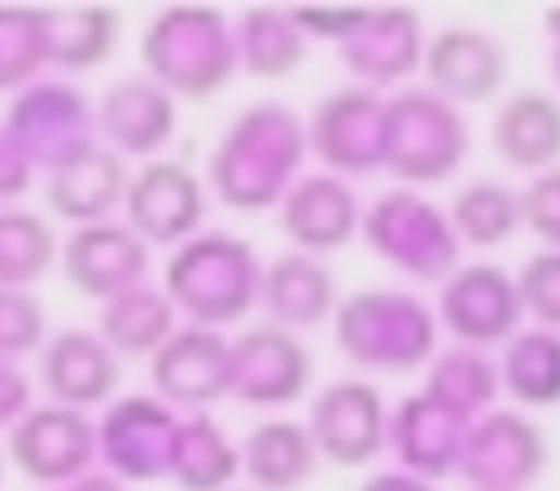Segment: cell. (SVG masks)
Instances as JSON below:
<instances>
[{"label":"cell","mask_w":560,"mask_h":491,"mask_svg":"<svg viewBox=\"0 0 560 491\" xmlns=\"http://www.w3.org/2000/svg\"><path fill=\"white\" fill-rule=\"evenodd\" d=\"M443 329L467 349H492L522 325V290L502 266H457L438 295Z\"/></svg>","instance_id":"2e32d148"},{"label":"cell","mask_w":560,"mask_h":491,"mask_svg":"<svg viewBox=\"0 0 560 491\" xmlns=\"http://www.w3.org/2000/svg\"><path fill=\"white\" fill-rule=\"evenodd\" d=\"M59 260V236L30 207H0V290H30Z\"/></svg>","instance_id":"836d02e7"},{"label":"cell","mask_w":560,"mask_h":491,"mask_svg":"<svg viewBox=\"0 0 560 491\" xmlns=\"http://www.w3.org/2000/svg\"><path fill=\"white\" fill-rule=\"evenodd\" d=\"M118 378H124V359L104 344L98 329H59L39 349V384L59 408L89 413L98 404H114Z\"/></svg>","instance_id":"ac0fdd59"},{"label":"cell","mask_w":560,"mask_h":491,"mask_svg":"<svg viewBox=\"0 0 560 491\" xmlns=\"http://www.w3.org/2000/svg\"><path fill=\"white\" fill-rule=\"evenodd\" d=\"M423 30H418V15L408 10H384V15H359L349 25V35L339 39V55H345L349 74L364 89H388L404 84L418 65H423Z\"/></svg>","instance_id":"603a6c76"},{"label":"cell","mask_w":560,"mask_h":491,"mask_svg":"<svg viewBox=\"0 0 560 491\" xmlns=\"http://www.w3.org/2000/svg\"><path fill=\"white\" fill-rule=\"evenodd\" d=\"M128 177H133L128 157H118L104 143H89L45 173V202L69 226L114 222V207H124L128 197Z\"/></svg>","instance_id":"ffe728a7"},{"label":"cell","mask_w":560,"mask_h":491,"mask_svg":"<svg viewBox=\"0 0 560 491\" xmlns=\"http://www.w3.org/2000/svg\"><path fill=\"white\" fill-rule=\"evenodd\" d=\"M388 408L374 384L364 378H339V384L319 388L310 404V437L319 447V463L335 467H369L388 447Z\"/></svg>","instance_id":"7c38bea8"},{"label":"cell","mask_w":560,"mask_h":491,"mask_svg":"<svg viewBox=\"0 0 560 491\" xmlns=\"http://www.w3.org/2000/svg\"><path fill=\"white\" fill-rule=\"evenodd\" d=\"M502 394V369L487 349H447L428 364V398H438L443 408H453L457 418H482V408Z\"/></svg>","instance_id":"1f68e13d"},{"label":"cell","mask_w":560,"mask_h":491,"mask_svg":"<svg viewBox=\"0 0 560 491\" xmlns=\"http://www.w3.org/2000/svg\"><path fill=\"white\" fill-rule=\"evenodd\" d=\"M522 217L546 242V250H560V167L532 177V187L522 192Z\"/></svg>","instance_id":"f35d334b"},{"label":"cell","mask_w":560,"mask_h":491,"mask_svg":"<svg viewBox=\"0 0 560 491\" xmlns=\"http://www.w3.org/2000/svg\"><path fill=\"white\" fill-rule=\"evenodd\" d=\"M266 266L256 260L252 242L232 232H197L167 260L163 295L173 309L197 329H226L242 325L261 305Z\"/></svg>","instance_id":"7a4b0ae2"},{"label":"cell","mask_w":560,"mask_h":491,"mask_svg":"<svg viewBox=\"0 0 560 491\" xmlns=\"http://www.w3.org/2000/svg\"><path fill=\"white\" fill-rule=\"evenodd\" d=\"M502 388L522 408H556L560 404V335L556 329H522L506 339L502 354Z\"/></svg>","instance_id":"4dcf8cb0"},{"label":"cell","mask_w":560,"mask_h":491,"mask_svg":"<svg viewBox=\"0 0 560 491\" xmlns=\"http://www.w3.org/2000/svg\"><path fill=\"white\" fill-rule=\"evenodd\" d=\"M310 374H315V364H310V349L300 344V335L271 325V319H261V325L242 329L232 339V398L236 404L285 408L310 388Z\"/></svg>","instance_id":"9a60e30c"},{"label":"cell","mask_w":560,"mask_h":491,"mask_svg":"<svg viewBox=\"0 0 560 491\" xmlns=\"http://www.w3.org/2000/svg\"><path fill=\"white\" fill-rule=\"evenodd\" d=\"M369 250L384 256L413 280H447L457 270V232L443 207L423 202L418 192H388L364 212Z\"/></svg>","instance_id":"8992f818"},{"label":"cell","mask_w":560,"mask_h":491,"mask_svg":"<svg viewBox=\"0 0 560 491\" xmlns=\"http://www.w3.org/2000/svg\"><path fill=\"white\" fill-rule=\"evenodd\" d=\"M335 276L319 256H305V250H285L266 266V280H261V309L266 319L280 329H315L319 319L335 315Z\"/></svg>","instance_id":"484cf974"},{"label":"cell","mask_w":560,"mask_h":491,"mask_svg":"<svg viewBox=\"0 0 560 491\" xmlns=\"http://www.w3.org/2000/svg\"><path fill=\"white\" fill-rule=\"evenodd\" d=\"M39 25H45L49 69L84 74V69L104 65L114 55V35H118L114 10H39Z\"/></svg>","instance_id":"f546056e"},{"label":"cell","mask_w":560,"mask_h":491,"mask_svg":"<svg viewBox=\"0 0 560 491\" xmlns=\"http://www.w3.org/2000/svg\"><path fill=\"white\" fill-rule=\"evenodd\" d=\"M492 148L506 167L551 173L560 167V104L546 89H516L492 118Z\"/></svg>","instance_id":"d4e9b609"},{"label":"cell","mask_w":560,"mask_h":491,"mask_svg":"<svg viewBox=\"0 0 560 491\" xmlns=\"http://www.w3.org/2000/svg\"><path fill=\"white\" fill-rule=\"evenodd\" d=\"M5 453L30 482L69 487L94 472L98 463V428L89 413L59 404H35L5 437Z\"/></svg>","instance_id":"ba28073f"},{"label":"cell","mask_w":560,"mask_h":491,"mask_svg":"<svg viewBox=\"0 0 560 491\" xmlns=\"http://www.w3.org/2000/svg\"><path fill=\"white\" fill-rule=\"evenodd\" d=\"M59 266H65V280L79 295L108 305V300L148 285V242L128 222L74 226L59 246Z\"/></svg>","instance_id":"e0dca14e"},{"label":"cell","mask_w":560,"mask_h":491,"mask_svg":"<svg viewBox=\"0 0 560 491\" xmlns=\"http://www.w3.org/2000/svg\"><path fill=\"white\" fill-rule=\"evenodd\" d=\"M49 69L45 25L35 10H0V94H20Z\"/></svg>","instance_id":"d590c367"},{"label":"cell","mask_w":560,"mask_h":491,"mask_svg":"<svg viewBox=\"0 0 560 491\" xmlns=\"http://www.w3.org/2000/svg\"><path fill=\"white\" fill-rule=\"evenodd\" d=\"M516 290H522L526 315L541 329L560 335V250H536L522 266V276H516Z\"/></svg>","instance_id":"74e56055"},{"label":"cell","mask_w":560,"mask_h":491,"mask_svg":"<svg viewBox=\"0 0 560 491\" xmlns=\"http://www.w3.org/2000/svg\"><path fill=\"white\" fill-rule=\"evenodd\" d=\"M45 339V305L30 290H0V359L20 364L25 354H39Z\"/></svg>","instance_id":"8d00e7d4"},{"label":"cell","mask_w":560,"mask_h":491,"mask_svg":"<svg viewBox=\"0 0 560 491\" xmlns=\"http://www.w3.org/2000/svg\"><path fill=\"white\" fill-rule=\"evenodd\" d=\"M335 339L359 369L413 374L438 354V319L408 290H354L335 309Z\"/></svg>","instance_id":"3957f363"},{"label":"cell","mask_w":560,"mask_h":491,"mask_svg":"<svg viewBox=\"0 0 560 491\" xmlns=\"http://www.w3.org/2000/svg\"><path fill=\"white\" fill-rule=\"evenodd\" d=\"M124 217L148 246H183L207 222V183L187 163L153 157L128 177Z\"/></svg>","instance_id":"30bf717a"},{"label":"cell","mask_w":560,"mask_h":491,"mask_svg":"<svg viewBox=\"0 0 560 491\" xmlns=\"http://www.w3.org/2000/svg\"><path fill=\"white\" fill-rule=\"evenodd\" d=\"M457 472L477 491H526L546 472V433L512 408L482 413L467 423Z\"/></svg>","instance_id":"8fae6325"},{"label":"cell","mask_w":560,"mask_h":491,"mask_svg":"<svg viewBox=\"0 0 560 491\" xmlns=\"http://www.w3.org/2000/svg\"><path fill=\"white\" fill-rule=\"evenodd\" d=\"M177 98L167 94L153 79H118L104 89V104H98V143L114 148L118 157H148L173 138L177 128Z\"/></svg>","instance_id":"7402d4cb"},{"label":"cell","mask_w":560,"mask_h":491,"mask_svg":"<svg viewBox=\"0 0 560 491\" xmlns=\"http://www.w3.org/2000/svg\"><path fill=\"white\" fill-rule=\"evenodd\" d=\"M173 477L183 491H226L242 477V447L226 443V433L207 413H187L177 428Z\"/></svg>","instance_id":"f1b7e54d"},{"label":"cell","mask_w":560,"mask_h":491,"mask_svg":"<svg viewBox=\"0 0 560 491\" xmlns=\"http://www.w3.org/2000/svg\"><path fill=\"white\" fill-rule=\"evenodd\" d=\"M177 428H183L177 408H167L158 394L114 398L98 423V463L118 482H158L173 472Z\"/></svg>","instance_id":"9c48e42d"},{"label":"cell","mask_w":560,"mask_h":491,"mask_svg":"<svg viewBox=\"0 0 560 491\" xmlns=\"http://www.w3.org/2000/svg\"><path fill=\"white\" fill-rule=\"evenodd\" d=\"M384 104L388 98H378L364 84L335 89L329 98H319V108L305 124L310 153L335 177H359L369 167H384Z\"/></svg>","instance_id":"4fadbf2b"},{"label":"cell","mask_w":560,"mask_h":491,"mask_svg":"<svg viewBox=\"0 0 560 491\" xmlns=\"http://www.w3.org/2000/svg\"><path fill=\"white\" fill-rule=\"evenodd\" d=\"M447 222H453L457 242H467L477 250L506 246L526 226L522 192H512L506 183H487V177L482 183H467L463 192L453 197V207H447Z\"/></svg>","instance_id":"d6a6232c"},{"label":"cell","mask_w":560,"mask_h":491,"mask_svg":"<svg viewBox=\"0 0 560 491\" xmlns=\"http://www.w3.org/2000/svg\"><path fill=\"white\" fill-rule=\"evenodd\" d=\"M280 226L305 256H325L354 242V232L364 226V207L359 192L349 187V177L335 173H305L280 202Z\"/></svg>","instance_id":"44dd1931"},{"label":"cell","mask_w":560,"mask_h":491,"mask_svg":"<svg viewBox=\"0 0 560 491\" xmlns=\"http://www.w3.org/2000/svg\"><path fill=\"white\" fill-rule=\"evenodd\" d=\"M143 65L173 98H212L242 69L236 30L217 10H158L143 30Z\"/></svg>","instance_id":"277c9868"},{"label":"cell","mask_w":560,"mask_h":491,"mask_svg":"<svg viewBox=\"0 0 560 491\" xmlns=\"http://www.w3.org/2000/svg\"><path fill=\"white\" fill-rule=\"evenodd\" d=\"M467 157V118L433 89H404L384 104V167L398 183H443Z\"/></svg>","instance_id":"5b68a950"},{"label":"cell","mask_w":560,"mask_h":491,"mask_svg":"<svg viewBox=\"0 0 560 491\" xmlns=\"http://www.w3.org/2000/svg\"><path fill=\"white\" fill-rule=\"evenodd\" d=\"M359 491H438L428 477H413V472H374Z\"/></svg>","instance_id":"60d3db41"},{"label":"cell","mask_w":560,"mask_h":491,"mask_svg":"<svg viewBox=\"0 0 560 491\" xmlns=\"http://www.w3.org/2000/svg\"><path fill=\"white\" fill-rule=\"evenodd\" d=\"M30 177H35L30 157L20 153V148L5 138V128H0V207H15V197L30 187Z\"/></svg>","instance_id":"ab89813d"},{"label":"cell","mask_w":560,"mask_h":491,"mask_svg":"<svg viewBox=\"0 0 560 491\" xmlns=\"http://www.w3.org/2000/svg\"><path fill=\"white\" fill-rule=\"evenodd\" d=\"M94 108L84 104L74 84L65 79H35L30 89H20L5 108V138L30 157V167H55L69 153L98 143V124Z\"/></svg>","instance_id":"52a82bcc"},{"label":"cell","mask_w":560,"mask_h":491,"mask_svg":"<svg viewBox=\"0 0 560 491\" xmlns=\"http://www.w3.org/2000/svg\"><path fill=\"white\" fill-rule=\"evenodd\" d=\"M315 467L319 447L295 418H271L252 428L242 443V477L252 482V491H300L315 477Z\"/></svg>","instance_id":"4316f807"},{"label":"cell","mask_w":560,"mask_h":491,"mask_svg":"<svg viewBox=\"0 0 560 491\" xmlns=\"http://www.w3.org/2000/svg\"><path fill=\"white\" fill-rule=\"evenodd\" d=\"M148 374L167 408L207 413L217 398H232V339H222V329L183 325L148 359Z\"/></svg>","instance_id":"5bb4252c"},{"label":"cell","mask_w":560,"mask_h":491,"mask_svg":"<svg viewBox=\"0 0 560 491\" xmlns=\"http://www.w3.org/2000/svg\"><path fill=\"white\" fill-rule=\"evenodd\" d=\"M236 59L242 69L261 79H285L305 59V30L300 15H280V10H246L236 20Z\"/></svg>","instance_id":"e575fe53"},{"label":"cell","mask_w":560,"mask_h":491,"mask_svg":"<svg viewBox=\"0 0 560 491\" xmlns=\"http://www.w3.org/2000/svg\"><path fill=\"white\" fill-rule=\"evenodd\" d=\"M55 491H128V487L118 482L114 472H89V477H79V482H69V487H55Z\"/></svg>","instance_id":"b9f144b4"},{"label":"cell","mask_w":560,"mask_h":491,"mask_svg":"<svg viewBox=\"0 0 560 491\" xmlns=\"http://www.w3.org/2000/svg\"><path fill=\"white\" fill-rule=\"evenodd\" d=\"M177 329L183 325H177L173 300L153 285H138L128 295L108 300L104 315H98V335L118 359H153Z\"/></svg>","instance_id":"83f0119b"},{"label":"cell","mask_w":560,"mask_h":491,"mask_svg":"<svg viewBox=\"0 0 560 491\" xmlns=\"http://www.w3.org/2000/svg\"><path fill=\"white\" fill-rule=\"evenodd\" d=\"M463 437H467V418H457L453 408H443L428 394L398 404L394 423H388V447L398 453L404 472H413V477L457 472V463H463Z\"/></svg>","instance_id":"cb8c5ba5"},{"label":"cell","mask_w":560,"mask_h":491,"mask_svg":"<svg viewBox=\"0 0 560 491\" xmlns=\"http://www.w3.org/2000/svg\"><path fill=\"white\" fill-rule=\"evenodd\" d=\"M423 74H428V89H433L438 98H447L453 108L487 104V98L506 84V49L497 45L487 30L447 25L428 39Z\"/></svg>","instance_id":"d6986e66"},{"label":"cell","mask_w":560,"mask_h":491,"mask_svg":"<svg viewBox=\"0 0 560 491\" xmlns=\"http://www.w3.org/2000/svg\"><path fill=\"white\" fill-rule=\"evenodd\" d=\"M310 153L305 124L285 104H252L232 118L212 153V192L236 212L280 207Z\"/></svg>","instance_id":"6da1fadb"}]
</instances>
